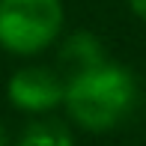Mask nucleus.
<instances>
[{
  "mask_svg": "<svg viewBox=\"0 0 146 146\" xmlns=\"http://www.w3.org/2000/svg\"><path fill=\"white\" fill-rule=\"evenodd\" d=\"M104 63H108V54H104L102 42L87 30L72 33L63 42V48H60V69H63L66 81L84 75V72H92V69H98Z\"/></svg>",
  "mask_w": 146,
  "mask_h": 146,
  "instance_id": "obj_4",
  "label": "nucleus"
},
{
  "mask_svg": "<svg viewBox=\"0 0 146 146\" xmlns=\"http://www.w3.org/2000/svg\"><path fill=\"white\" fill-rule=\"evenodd\" d=\"M140 87L134 72L119 63H104L66 81V110L87 131H110L137 108Z\"/></svg>",
  "mask_w": 146,
  "mask_h": 146,
  "instance_id": "obj_1",
  "label": "nucleus"
},
{
  "mask_svg": "<svg viewBox=\"0 0 146 146\" xmlns=\"http://www.w3.org/2000/svg\"><path fill=\"white\" fill-rule=\"evenodd\" d=\"M9 102L27 113H45L66 102V78L45 66L18 69L9 81Z\"/></svg>",
  "mask_w": 146,
  "mask_h": 146,
  "instance_id": "obj_3",
  "label": "nucleus"
},
{
  "mask_svg": "<svg viewBox=\"0 0 146 146\" xmlns=\"http://www.w3.org/2000/svg\"><path fill=\"white\" fill-rule=\"evenodd\" d=\"M128 6H131V12H134L137 18L146 21V0H128Z\"/></svg>",
  "mask_w": 146,
  "mask_h": 146,
  "instance_id": "obj_6",
  "label": "nucleus"
},
{
  "mask_svg": "<svg viewBox=\"0 0 146 146\" xmlns=\"http://www.w3.org/2000/svg\"><path fill=\"white\" fill-rule=\"evenodd\" d=\"M0 146H9V134H6V128H3V122H0Z\"/></svg>",
  "mask_w": 146,
  "mask_h": 146,
  "instance_id": "obj_7",
  "label": "nucleus"
},
{
  "mask_svg": "<svg viewBox=\"0 0 146 146\" xmlns=\"http://www.w3.org/2000/svg\"><path fill=\"white\" fill-rule=\"evenodd\" d=\"M63 30L60 0H0V45L12 54H39Z\"/></svg>",
  "mask_w": 146,
  "mask_h": 146,
  "instance_id": "obj_2",
  "label": "nucleus"
},
{
  "mask_svg": "<svg viewBox=\"0 0 146 146\" xmlns=\"http://www.w3.org/2000/svg\"><path fill=\"white\" fill-rule=\"evenodd\" d=\"M15 146H75L72 131L57 119H36L21 131Z\"/></svg>",
  "mask_w": 146,
  "mask_h": 146,
  "instance_id": "obj_5",
  "label": "nucleus"
}]
</instances>
